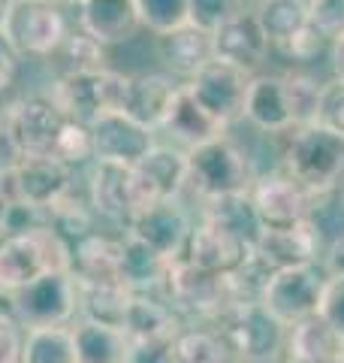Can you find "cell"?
Instances as JSON below:
<instances>
[{"instance_id":"6da1fadb","label":"cell","mask_w":344,"mask_h":363,"mask_svg":"<svg viewBox=\"0 0 344 363\" xmlns=\"http://www.w3.org/2000/svg\"><path fill=\"white\" fill-rule=\"evenodd\" d=\"M64 269H73V245L52 224L21 233H4L0 240V300H9L42 272Z\"/></svg>"},{"instance_id":"7a4b0ae2","label":"cell","mask_w":344,"mask_h":363,"mask_svg":"<svg viewBox=\"0 0 344 363\" xmlns=\"http://www.w3.org/2000/svg\"><path fill=\"white\" fill-rule=\"evenodd\" d=\"M284 173L305 185L311 194H329L344 179V140L320 124H302L287 133Z\"/></svg>"},{"instance_id":"3957f363","label":"cell","mask_w":344,"mask_h":363,"mask_svg":"<svg viewBox=\"0 0 344 363\" xmlns=\"http://www.w3.org/2000/svg\"><path fill=\"white\" fill-rule=\"evenodd\" d=\"M257 176L251 157L236 143H229L227 133L188 149V188L197 191V197L205 203L248 194Z\"/></svg>"},{"instance_id":"277c9868","label":"cell","mask_w":344,"mask_h":363,"mask_svg":"<svg viewBox=\"0 0 344 363\" xmlns=\"http://www.w3.org/2000/svg\"><path fill=\"white\" fill-rule=\"evenodd\" d=\"M214 324L236 363H272L284 354L287 327L260 303L229 306L214 318Z\"/></svg>"},{"instance_id":"5b68a950","label":"cell","mask_w":344,"mask_h":363,"mask_svg":"<svg viewBox=\"0 0 344 363\" xmlns=\"http://www.w3.org/2000/svg\"><path fill=\"white\" fill-rule=\"evenodd\" d=\"M127 79L124 73H115L109 67H97V70H67L52 88V100L67 118L94 124L106 112L121 109L124 91H127Z\"/></svg>"},{"instance_id":"8992f818","label":"cell","mask_w":344,"mask_h":363,"mask_svg":"<svg viewBox=\"0 0 344 363\" xmlns=\"http://www.w3.org/2000/svg\"><path fill=\"white\" fill-rule=\"evenodd\" d=\"M9 312L18 318L25 330L37 327H67L79 315V288L73 269L64 272H42L30 285L16 291L6 300Z\"/></svg>"},{"instance_id":"52a82bcc","label":"cell","mask_w":344,"mask_h":363,"mask_svg":"<svg viewBox=\"0 0 344 363\" xmlns=\"http://www.w3.org/2000/svg\"><path fill=\"white\" fill-rule=\"evenodd\" d=\"M326 269L323 264H302L272 269L260 294V306L284 327L299 324L302 318L317 315L320 294H323Z\"/></svg>"},{"instance_id":"ba28073f","label":"cell","mask_w":344,"mask_h":363,"mask_svg":"<svg viewBox=\"0 0 344 363\" xmlns=\"http://www.w3.org/2000/svg\"><path fill=\"white\" fill-rule=\"evenodd\" d=\"M4 33L18 49V55L49 58L61 49L70 28H67V18L57 6V0H13Z\"/></svg>"},{"instance_id":"9c48e42d","label":"cell","mask_w":344,"mask_h":363,"mask_svg":"<svg viewBox=\"0 0 344 363\" xmlns=\"http://www.w3.org/2000/svg\"><path fill=\"white\" fill-rule=\"evenodd\" d=\"M64 124H67V116L57 109L52 97L18 100L4 116V128L21 157H40V155L55 157Z\"/></svg>"},{"instance_id":"30bf717a","label":"cell","mask_w":344,"mask_h":363,"mask_svg":"<svg viewBox=\"0 0 344 363\" xmlns=\"http://www.w3.org/2000/svg\"><path fill=\"white\" fill-rule=\"evenodd\" d=\"M248 82H251V73L239 70V67L227 61L212 58L185 85L209 116H214L221 124H229V121L242 118V112H245Z\"/></svg>"},{"instance_id":"8fae6325","label":"cell","mask_w":344,"mask_h":363,"mask_svg":"<svg viewBox=\"0 0 344 363\" xmlns=\"http://www.w3.org/2000/svg\"><path fill=\"white\" fill-rule=\"evenodd\" d=\"M251 257V245L236 236L229 227H224L221 221L202 215L200 224L190 227L188 245L181 260H188L190 267H197L200 272H209V276L224 279L233 269H239Z\"/></svg>"},{"instance_id":"7c38bea8","label":"cell","mask_w":344,"mask_h":363,"mask_svg":"<svg viewBox=\"0 0 344 363\" xmlns=\"http://www.w3.org/2000/svg\"><path fill=\"white\" fill-rule=\"evenodd\" d=\"M188 188V152L172 145H151L139 164H133V203L136 212L160 200H178Z\"/></svg>"},{"instance_id":"4fadbf2b","label":"cell","mask_w":344,"mask_h":363,"mask_svg":"<svg viewBox=\"0 0 344 363\" xmlns=\"http://www.w3.org/2000/svg\"><path fill=\"white\" fill-rule=\"evenodd\" d=\"M73 173L76 167L57 161L52 155H40V157H18V164L4 176L9 182V191H13V200H25L30 206L52 209L64 194L73 191Z\"/></svg>"},{"instance_id":"5bb4252c","label":"cell","mask_w":344,"mask_h":363,"mask_svg":"<svg viewBox=\"0 0 344 363\" xmlns=\"http://www.w3.org/2000/svg\"><path fill=\"white\" fill-rule=\"evenodd\" d=\"M251 200H254L257 218L263 227H293L314 215L317 194H311L293 176L275 173V176H260L254 182Z\"/></svg>"},{"instance_id":"9a60e30c","label":"cell","mask_w":344,"mask_h":363,"mask_svg":"<svg viewBox=\"0 0 344 363\" xmlns=\"http://www.w3.org/2000/svg\"><path fill=\"white\" fill-rule=\"evenodd\" d=\"M190 227H193L190 215L181 209L178 200H160L154 206H145L133 215L127 233L164 260H178L185 255Z\"/></svg>"},{"instance_id":"2e32d148","label":"cell","mask_w":344,"mask_h":363,"mask_svg":"<svg viewBox=\"0 0 344 363\" xmlns=\"http://www.w3.org/2000/svg\"><path fill=\"white\" fill-rule=\"evenodd\" d=\"M251 252L269 272L284 267L320 264L323 233H320V227L311 218L293 227H263Z\"/></svg>"},{"instance_id":"e0dca14e","label":"cell","mask_w":344,"mask_h":363,"mask_svg":"<svg viewBox=\"0 0 344 363\" xmlns=\"http://www.w3.org/2000/svg\"><path fill=\"white\" fill-rule=\"evenodd\" d=\"M154 130L145 124L124 116L121 109L106 112L91 124V149H94V161H112V164H139L142 157L151 152Z\"/></svg>"},{"instance_id":"ac0fdd59","label":"cell","mask_w":344,"mask_h":363,"mask_svg":"<svg viewBox=\"0 0 344 363\" xmlns=\"http://www.w3.org/2000/svg\"><path fill=\"white\" fill-rule=\"evenodd\" d=\"M212 45H214V58L227 61L254 76L272 55V43L263 30L257 13H236L233 18H227L221 28L212 30Z\"/></svg>"},{"instance_id":"d6986e66","label":"cell","mask_w":344,"mask_h":363,"mask_svg":"<svg viewBox=\"0 0 344 363\" xmlns=\"http://www.w3.org/2000/svg\"><path fill=\"white\" fill-rule=\"evenodd\" d=\"M88 203L103 218L127 227L130 218L136 215L133 167L112 164V161H94L91 176H88Z\"/></svg>"},{"instance_id":"ffe728a7","label":"cell","mask_w":344,"mask_h":363,"mask_svg":"<svg viewBox=\"0 0 344 363\" xmlns=\"http://www.w3.org/2000/svg\"><path fill=\"white\" fill-rule=\"evenodd\" d=\"M242 118H248L263 133H290L296 128V118H293V106H290L287 79L266 76V73L251 76Z\"/></svg>"},{"instance_id":"44dd1931","label":"cell","mask_w":344,"mask_h":363,"mask_svg":"<svg viewBox=\"0 0 344 363\" xmlns=\"http://www.w3.org/2000/svg\"><path fill=\"white\" fill-rule=\"evenodd\" d=\"M181 82H176V76L166 73H139L127 79V91H124V104L121 112L130 116L133 121L145 124L151 130H160L166 121V112L176 100Z\"/></svg>"},{"instance_id":"7402d4cb","label":"cell","mask_w":344,"mask_h":363,"mask_svg":"<svg viewBox=\"0 0 344 363\" xmlns=\"http://www.w3.org/2000/svg\"><path fill=\"white\" fill-rule=\"evenodd\" d=\"M79 25L103 45L133 40L142 28L136 0H79Z\"/></svg>"},{"instance_id":"603a6c76","label":"cell","mask_w":344,"mask_h":363,"mask_svg":"<svg viewBox=\"0 0 344 363\" xmlns=\"http://www.w3.org/2000/svg\"><path fill=\"white\" fill-rule=\"evenodd\" d=\"M121 327L130 342H169L181 330V321L164 297H154V291H136Z\"/></svg>"},{"instance_id":"cb8c5ba5","label":"cell","mask_w":344,"mask_h":363,"mask_svg":"<svg viewBox=\"0 0 344 363\" xmlns=\"http://www.w3.org/2000/svg\"><path fill=\"white\" fill-rule=\"evenodd\" d=\"M157 55H160V61L166 64V70L172 76L190 79L200 67H205L214 58L212 33L188 21V25H181L176 30L157 33Z\"/></svg>"},{"instance_id":"d4e9b609","label":"cell","mask_w":344,"mask_h":363,"mask_svg":"<svg viewBox=\"0 0 344 363\" xmlns=\"http://www.w3.org/2000/svg\"><path fill=\"white\" fill-rule=\"evenodd\" d=\"M160 130H166L176 143L193 149V145H202V143L214 140V136H224L227 124H221L214 116H209V112H205L197 104V100H193L188 85H181L176 100H172L169 112H166V121H164V128H160Z\"/></svg>"},{"instance_id":"484cf974","label":"cell","mask_w":344,"mask_h":363,"mask_svg":"<svg viewBox=\"0 0 344 363\" xmlns=\"http://www.w3.org/2000/svg\"><path fill=\"white\" fill-rule=\"evenodd\" d=\"M344 351V339L320 315H308L299 324L287 327L284 354L299 363H332Z\"/></svg>"},{"instance_id":"4316f807","label":"cell","mask_w":344,"mask_h":363,"mask_svg":"<svg viewBox=\"0 0 344 363\" xmlns=\"http://www.w3.org/2000/svg\"><path fill=\"white\" fill-rule=\"evenodd\" d=\"M73 345L79 363H127L130 357V336L94 318H82L73 327Z\"/></svg>"},{"instance_id":"83f0119b","label":"cell","mask_w":344,"mask_h":363,"mask_svg":"<svg viewBox=\"0 0 344 363\" xmlns=\"http://www.w3.org/2000/svg\"><path fill=\"white\" fill-rule=\"evenodd\" d=\"M76 288H79V315L94 318V321H103V324H115V327L124 324L127 306L136 294L124 279H109V281L76 279Z\"/></svg>"},{"instance_id":"f1b7e54d","label":"cell","mask_w":344,"mask_h":363,"mask_svg":"<svg viewBox=\"0 0 344 363\" xmlns=\"http://www.w3.org/2000/svg\"><path fill=\"white\" fill-rule=\"evenodd\" d=\"M124 240H112L106 233H88L73 245V276L85 281H109L121 276Z\"/></svg>"},{"instance_id":"f546056e","label":"cell","mask_w":344,"mask_h":363,"mask_svg":"<svg viewBox=\"0 0 344 363\" xmlns=\"http://www.w3.org/2000/svg\"><path fill=\"white\" fill-rule=\"evenodd\" d=\"M254 13L272 43V52L284 49V45H290L293 40H299L302 33L311 30L308 0H260Z\"/></svg>"},{"instance_id":"4dcf8cb0","label":"cell","mask_w":344,"mask_h":363,"mask_svg":"<svg viewBox=\"0 0 344 363\" xmlns=\"http://www.w3.org/2000/svg\"><path fill=\"white\" fill-rule=\"evenodd\" d=\"M172 260H164L154 255L148 245L133 240L130 233H124V255H121V276L133 291H160L166 279Z\"/></svg>"},{"instance_id":"1f68e13d","label":"cell","mask_w":344,"mask_h":363,"mask_svg":"<svg viewBox=\"0 0 344 363\" xmlns=\"http://www.w3.org/2000/svg\"><path fill=\"white\" fill-rule=\"evenodd\" d=\"M21 363H79L73 345V327H37L25 330Z\"/></svg>"},{"instance_id":"d6a6232c","label":"cell","mask_w":344,"mask_h":363,"mask_svg":"<svg viewBox=\"0 0 344 363\" xmlns=\"http://www.w3.org/2000/svg\"><path fill=\"white\" fill-rule=\"evenodd\" d=\"M172 357L176 363H233L221 333L209 327H181L172 339Z\"/></svg>"},{"instance_id":"836d02e7","label":"cell","mask_w":344,"mask_h":363,"mask_svg":"<svg viewBox=\"0 0 344 363\" xmlns=\"http://www.w3.org/2000/svg\"><path fill=\"white\" fill-rule=\"evenodd\" d=\"M202 215H209V218L229 227V230H233L236 236H242L251 248H254L257 236L263 230V224L257 218V209H254V200H251V191L248 194H233V197H221V200L205 203Z\"/></svg>"},{"instance_id":"e575fe53","label":"cell","mask_w":344,"mask_h":363,"mask_svg":"<svg viewBox=\"0 0 344 363\" xmlns=\"http://www.w3.org/2000/svg\"><path fill=\"white\" fill-rule=\"evenodd\" d=\"M142 28L151 33L176 30L190 21V0H136Z\"/></svg>"},{"instance_id":"d590c367","label":"cell","mask_w":344,"mask_h":363,"mask_svg":"<svg viewBox=\"0 0 344 363\" xmlns=\"http://www.w3.org/2000/svg\"><path fill=\"white\" fill-rule=\"evenodd\" d=\"M287 91H290V106H293V118L296 128L302 124H311L317 116V100H320V85L317 79H311L308 73H287Z\"/></svg>"},{"instance_id":"8d00e7d4","label":"cell","mask_w":344,"mask_h":363,"mask_svg":"<svg viewBox=\"0 0 344 363\" xmlns=\"http://www.w3.org/2000/svg\"><path fill=\"white\" fill-rule=\"evenodd\" d=\"M314 124H320V128H326L329 133H336L344 140V79L341 76L320 85Z\"/></svg>"},{"instance_id":"74e56055","label":"cell","mask_w":344,"mask_h":363,"mask_svg":"<svg viewBox=\"0 0 344 363\" xmlns=\"http://www.w3.org/2000/svg\"><path fill=\"white\" fill-rule=\"evenodd\" d=\"M55 157H57V161H64V164H70V167L94 161V149H91V128H88V124L67 118L64 130H61V140H57Z\"/></svg>"},{"instance_id":"f35d334b","label":"cell","mask_w":344,"mask_h":363,"mask_svg":"<svg viewBox=\"0 0 344 363\" xmlns=\"http://www.w3.org/2000/svg\"><path fill=\"white\" fill-rule=\"evenodd\" d=\"M106 45L97 43L91 33L79 30V33H67V40L61 43L57 52H67V61H70V70H97V67H106Z\"/></svg>"},{"instance_id":"ab89813d","label":"cell","mask_w":344,"mask_h":363,"mask_svg":"<svg viewBox=\"0 0 344 363\" xmlns=\"http://www.w3.org/2000/svg\"><path fill=\"white\" fill-rule=\"evenodd\" d=\"M308 21L317 37L336 43L344 37V0H308Z\"/></svg>"},{"instance_id":"60d3db41","label":"cell","mask_w":344,"mask_h":363,"mask_svg":"<svg viewBox=\"0 0 344 363\" xmlns=\"http://www.w3.org/2000/svg\"><path fill=\"white\" fill-rule=\"evenodd\" d=\"M245 9V0H190V25L202 30H217L227 18Z\"/></svg>"},{"instance_id":"b9f144b4","label":"cell","mask_w":344,"mask_h":363,"mask_svg":"<svg viewBox=\"0 0 344 363\" xmlns=\"http://www.w3.org/2000/svg\"><path fill=\"white\" fill-rule=\"evenodd\" d=\"M317 315L344 339V276H329L323 281V294H320Z\"/></svg>"},{"instance_id":"7bdbcfd3","label":"cell","mask_w":344,"mask_h":363,"mask_svg":"<svg viewBox=\"0 0 344 363\" xmlns=\"http://www.w3.org/2000/svg\"><path fill=\"white\" fill-rule=\"evenodd\" d=\"M25 327L9 309H0V363H21Z\"/></svg>"},{"instance_id":"ee69618b","label":"cell","mask_w":344,"mask_h":363,"mask_svg":"<svg viewBox=\"0 0 344 363\" xmlns=\"http://www.w3.org/2000/svg\"><path fill=\"white\" fill-rule=\"evenodd\" d=\"M18 49L13 43H9V37L4 30H0V100H4V94L9 88L16 85V76H18Z\"/></svg>"},{"instance_id":"f6af8a7d","label":"cell","mask_w":344,"mask_h":363,"mask_svg":"<svg viewBox=\"0 0 344 363\" xmlns=\"http://www.w3.org/2000/svg\"><path fill=\"white\" fill-rule=\"evenodd\" d=\"M127 363H176V357H172V339L169 342H130Z\"/></svg>"},{"instance_id":"bcb514c9","label":"cell","mask_w":344,"mask_h":363,"mask_svg":"<svg viewBox=\"0 0 344 363\" xmlns=\"http://www.w3.org/2000/svg\"><path fill=\"white\" fill-rule=\"evenodd\" d=\"M323 269L329 272V276H344V236H338V240H332V245L323 252Z\"/></svg>"},{"instance_id":"7dc6e473","label":"cell","mask_w":344,"mask_h":363,"mask_svg":"<svg viewBox=\"0 0 344 363\" xmlns=\"http://www.w3.org/2000/svg\"><path fill=\"white\" fill-rule=\"evenodd\" d=\"M9 203H13V191H9V182L6 176L0 173V233L6 227V212H9Z\"/></svg>"},{"instance_id":"c3c4849f","label":"cell","mask_w":344,"mask_h":363,"mask_svg":"<svg viewBox=\"0 0 344 363\" xmlns=\"http://www.w3.org/2000/svg\"><path fill=\"white\" fill-rule=\"evenodd\" d=\"M332 64H336V76L344 79V37L332 43Z\"/></svg>"},{"instance_id":"681fc988","label":"cell","mask_w":344,"mask_h":363,"mask_svg":"<svg viewBox=\"0 0 344 363\" xmlns=\"http://www.w3.org/2000/svg\"><path fill=\"white\" fill-rule=\"evenodd\" d=\"M9 9H13V0H0V30H4L6 18H9Z\"/></svg>"},{"instance_id":"f907efd6","label":"cell","mask_w":344,"mask_h":363,"mask_svg":"<svg viewBox=\"0 0 344 363\" xmlns=\"http://www.w3.org/2000/svg\"><path fill=\"white\" fill-rule=\"evenodd\" d=\"M272 363H299V360H293V357H287V354H281V357H275Z\"/></svg>"},{"instance_id":"816d5d0a","label":"cell","mask_w":344,"mask_h":363,"mask_svg":"<svg viewBox=\"0 0 344 363\" xmlns=\"http://www.w3.org/2000/svg\"><path fill=\"white\" fill-rule=\"evenodd\" d=\"M0 130H4V116H0Z\"/></svg>"},{"instance_id":"f5cc1de1","label":"cell","mask_w":344,"mask_h":363,"mask_svg":"<svg viewBox=\"0 0 344 363\" xmlns=\"http://www.w3.org/2000/svg\"><path fill=\"white\" fill-rule=\"evenodd\" d=\"M76 4H79V0H76Z\"/></svg>"},{"instance_id":"db71d44e","label":"cell","mask_w":344,"mask_h":363,"mask_svg":"<svg viewBox=\"0 0 344 363\" xmlns=\"http://www.w3.org/2000/svg\"><path fill=\"white\" fill-rule=\"evenodd\" d=\"M233 363H236V360H233Z\"/></svg>"},{"instance_id":"11a10c76","label":"cell","mask_w":344,"mask_h":363,"mask_svg":"<svg viewBox=\"0 0 344 363\" xmlns=\"http://www.w3.org/2000/svg\"><path fill=\"white\" fill-rule=\"evenodd\" d=\"M341 357H344V354H341Z\"/></svg>"}]
</instances>
